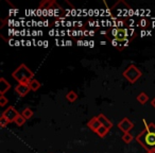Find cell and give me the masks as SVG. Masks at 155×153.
<instances>
[{"instance_id": "52a82bcc", "label": "cell", "mask_w": 155, "mask_h": 153, "mask_svg": "<svg viewBox=\"0 0 155 153\" xmlns=\"http://www.w3.org/2000/svg\"><path fill=\"white\" fill-rule=\"evenodd\" d=\"M31 91L29 84H25V83H18L15 86V91L17 93L18 96L20 97H26L29 94V91Z\"/></svg>"}, {"instance_id": "5bb4252c", "label": "cell", "mask_w": 155, "mask_h": 153, "mask_svg": "<svg viewBox=\"0 0 155 153\" xmlns=\"http://www.w3.org/2000/svg\"><path fill=\"white\" fill-rule=\"evenodd\" d=\"M66 99L68 100L69 102H74L75 100L78 99V94L75 93L74 91H68V94L66 95Z\"/></svg>"}, {"instance_id": "7a4b0ae2", "label": "cell", "mask_w": 155, "mask_h": 153, "mask_svg": "<svg viewBox=\"0 0 155 153\" xmlns=\"http://www.w3.org/2000/svg\"><path fill=\"white\" fill-rule=\"evenodd\" d=\"M12 77L14 80H16L18 83H25L29 84L32 79H34V72L27 66L26 64H20L15 70L12 72Z\"/></svg>"}, {"instance_id": "4fadbf2b", "label": "cell", "mask_w": 155, "mask_h": 153, "mask_svg": "<svg viewBox=\"0 0 155 153\" xmlns=\"http://www.w3.org/2000/svg\"><path fill=\"white\" fill-rule=\"evenodd\" d=\"M110 132V129H107V128H105V127H103V125H101V127L99 128V130H98L97 132H96V134H97L99 137H101V138H103V137H105L106 136V134Z\"/></svg>"}, {"instance_id": "ac0fdd59", "label": "cell", "mask_w": 155, "mask_h": 153, "mask_svg": "<svg viewBox=\"0 0 155 153\" xmlns=\"http://www.w3.org/2000/svg\"><path fill=\"white\" fill-rule=\"evenodd\" d=\"M134 139V136L132 135L131 133H125L123 134L122 136V140L125 142V144H130V142H132V140Z\"/></svg>"}, {"instance_id": "8992f818", "label": "cell", "mask_w": 155, "mask_h": 153, "mask_svg": "<svg viewBox=\"0 0 155 153\" xmlns=\"http://www.w3.org/2000/svg\"><path fill=\"white\" fill-rule=\"evenodd\" d=\"M118 128L123 132V133H130L132 129L134 128V123L130 120L127 117H124L123 119H121V121L118 122Z\"/></svg>"}, {"instance_id": "3957f363", "label": "cell", "mask_w": 155, "mask_h": 153, "mask_svg": "<svg viewBox=\"0 0 155 153\" xmlns=\"http://www.w3.org/2000/svg\"><path fill=\"white\" fill-rule=\"evenodd\" d=\"M123 77L129 81L130 83H136V81H138L140 79V77L142 75V72L140 71V69L138 68L136 65L131 64L130 66H127L125 68V70L122 72Z\"/></svg>"}, {"instance_id": "7402d4cb", "label": "cell", "mask_w": 155, "mask_h": 153, "mask_svg": "<svg viewBox=\"0 0 155 153\" xmlns=\"http://www.w3.org/2000/svg\"><path fill=\"white\" fill-rule=\"evenodd\" d=\"M151 105H152V106H153V108H155V97H154V98H153V99H152V100H151Z\"/></svg>"}, {"instance_id": "6da1fadb", "label": "cell", "mask_w": 155, "mask_h": 153, "mask_svg": "<svg viewBox=\"0 0 155 153\" xmlns=\"http://www.w3.org/2000/svg\"><path fill=\"white\" fill-rule=\"evenodd\" d=\"M136 141L147 151L155 150V123L151 122L143 131H141L136 136Z\"/></svg>"}, {"instance_id": "7c38bea8", "label": "cell", "mask_w": 155, "mask_h": 153, "mask_svg": "<svg viewBox=\"0 0 155 153\" xmlns=\"http://www.w3.org/2000/svg\"><path fill=\"white\" fill-rule=\"evenodd\" d=\"M136 99H137V101L139 102L140 104H142V105H143V104H146L147 102L149 101V96L147 95L144 91H141V93L137 96V98H136Z\"/></svg>"}, {"instance_id": "5b68a950", "label": "cell", "mask_w": 155, "mask_h": 153, "mask_svg": "<svg viewBox=\"0 0 155 153\" xmlns=\"http://www.w3.org/2000/svg\"><path fill=\"white\" fill-rule=\"evenodd\" d=\"M20 113L17 112V110H16L14 106H9V108H7L5 111H3V113L1 114V116L5 117V118L9 120V122H14L15 121V119L18 117V115H19Z\"/></svg>"}, {"instance_id": "277c9868", "label": "cell", "mask_w": 155, "mask_h": 153, "mask_svg": "<svg viewBox=\"0 0 155 153\" xmlns=\"http://www.w3.org/2000/svg\"><path fill=\"white\" fill-rule=\"evenodd\" d=\"M129 32L130 31L125 28H115L113 30L108 31L110 35L113 36V39H116L119 43H124V42H130L129 38Z\"/></svg>"}, {"instance_id": "9a60e30c", "label": "cell", "mask_w": 155, "mask_h": 153, "mask_svg": "<svg viewBox=\"0 0 155 153\" xmlns=\"http://www.w3.org/2000/svg\"><path fill=\"white\" fill-rule=\"evenodd\" d=\"M20 114H21L26 119H29V118H31V117L33 116V111L31 110L30 108H26L21 113H20Z\"/></svg>"}, {"instance_id": "d6986e66", "label": "cell", "mask_w": 155, "mask_h": 153, "mask_svg": "<svg viewBox=\"0 0 155 153\" xmlns=\"http://www.w3.org/2000/svg\"><path fill=\"white\" fill-rule=\"evenodd\" d=\"M9 120H8L5 117L3 116H0V125H1V128H5L8 125H9Z\"/></svg>"}, {"instance_id": "30bf717a", "label": "cell", "mask_w": 155, "mask_h": 153, "mask_svg": "<svg viewBox=\"0 0 155 153\" xmlns=\"http://www.w3.org/2000/svg\"><path fill=\"white\" fill-rule=\"evenodd\" d=\"M97 117H98V119H99L101 125H103V127L107 128V129H110V130L113 128V122L104 114H99Z\"/></svg>"}, {"instance_id": "44dd1931", "label": "cell", "mask_w": 155, "mask_h": 153, "mask_svg": "<svg viewBox=\"0 0 155 153\" xmlns=\"http://www.w3.org/2000/svg\"><path fill=\"white\" fill-rule=\"evenodd\" d=\"M148 25H149V22L147 19H141L139 22V26H141V27H148Z\"/></svg>"}, {"instance_id": "ffe728a7", "label": "cell", "mask_w": 155, "mask_h": 153, "mask_svg": "<svg viewBox=\"0 0 155 153\" xmlns=\"http://www.w3.org/2000/svg\"><path fill=\"white\" fill-rule=\"evenodd\" d=\"M8 102H9V99H8V98L5 97V95L0 96V106H5V105H7Z\"/></svg>"}, {"instance_id": "8fae6325", "label": "cell", "mask_w": 155, "mask_h": 153, "mask_svg": "<svg viewBox=\"0 0 155 153\" xmlns=\"http://www.w3.org/2000/svg\"><path fill=\"white\" fill-rule=\"evenodd\" d=\"M29 86H30L31 91H38V89L41 88V82H39L38 80H36V79L34 78V79H32L30 82H29Z\"/></svg>"}, {"instance_id": "9c48e42d", "label": "cell", "mask_w": 155, "mask_h": 153, "mask_svg": "<svg viewBox=\"0 0 155 153\" xmlns=\"http://www.w3.org/2000/svg\"><path fill=\"white\" fill-rule=\"evenodd\" d=\"M10 88H11V84L3 77H1L0 78V96L5 95Z\"/></svg>"}, {"instance_id": "603a6c76", "label": "cell", "mask_w": 155, "mask_h": 153, "mask_svg": "<svg viewBox=\"0 0 155 153\" xmlns=\"http://www.w3.org/2000/svg\"><path fill=\"white\" fill-rule=\"evenodd\" d=\"M147 153H155V150L154 151H150V152H147Z\"/></svg>"}, {"instance_id": "ba28073f", "label": "cell", "mask_w": 155, "mask_h": 153, "mask_svg": "<svg viewBox=\"0 0 155 153\" xmlns=\"http://www.w3.org/2000/svg\"><path fill=\"white\" fill-rule=\"evenodd\" d=\"M87 127H88L89 129L91 130V131L96 133V132L99 130V128L101 127V123H100L98 117H93V118H91V120L87 122Z\"/></svg>"}, {"instance_id": "2e32d148", "label": "cell", "mask_w": 155, "mask_h": 153, "mask_svg": "<svg viewBox=\"0 0 155 153\" xmlns=\"http://www.w3.org/2000/svg\"><path fill=\"white\" fill-rule=\"evenodd\" d=\"M54 3V1H50V0H47V1H43L41 2V5H39V9H51L52 5Z\"/></svg>"}, {"instance_id": "e0dca14e", "label": "cell", "mask_w": 155, "mask_h": 153, "mask_svg": "<svg viewBox=\"0 0 155 153\" xmlns=\"http://www.w3.org/2000/svg\"><path fill=\"white\" fill-rule=\"evenodd\" d=\"M26 120H27V119L25 118V117L22 116L21 114H19V115H18L17 118L15 119V121H14V122H15L16 125H18V127H21V125H24V123L26 122Z\"/></svg>"}]
</instances>
